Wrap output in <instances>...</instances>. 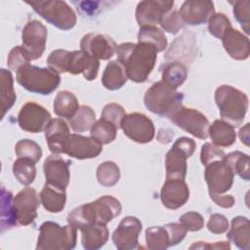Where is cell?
<instances>
[{
  "instance_id": "1",
  "label": "cell",
  "mask_w": 250,
  "mask_h": 250,
  "mask_svg": "<svg viewBox=\"0 0 250 250\" xmlns=\"http://www.w3.org/2000/svg\"><path fill=\"white\" fill-rule=\"evenodd\" d=\"M158 50L149 43H122L117 46V61L120 62L130 80L143 83L152 71Z\"/></svg>"
},
{
  "instance_id": "2",
  "label": "cell",
  "mask_w": 250,
  "mask_h": 250,
  "mask_svg": "<svg viewBox=\"0 0 250 250\" xmlns=\"http://www.w3.org/2000/svg\"><path fill=\"white\" fill-rule=\"evenodd\" d=\"M121 210L122 206L117 198L104 195L93 202L73 209L67 216V222L78 229L93 224L106 225L119 216Z\"/></svg>"
},
{
  "instance_id": "3",
  "label": "cell",
  "mask_w": 250,
  "mask_h": 250,
  "mask_svg": "<svg viewBox=\"0 0 250 250\" xmlns=\"http://www.w3.org/2000/svg\"><path fill=\"white\" fill-rule=\"evenodd\" d=\"M47 63L50 69L57 73L68 72L71 74H83L86 80H94L99 71L100 62L85 52L58 49L53 51L48 59Z\"/></svg>"
},
{
  "instance_id": "4",
  "label": "cell",
  "mask_w": 250,
  "mask_h": 250,
  "mask_svg": "<svg viewBox=\"0 0 250 250\" xmlns=\"http://www.w3.org/2000/svg\"><path fill=\"white\" fill-rule=\"evenodd\" d=\"M215 102L222 120L232 127L243 122L248 109V97L243 92L229 85H222L216 89Z\"/></svg>"
},
{
  "instance_id": "5",
  "label": "cell",
  "mask_w": 250,
  "mask_h": 250,
  "mask_svg": "<svg viewBox=\"0 0 250 250\" xmlns=\"http://www.w3.org/2000/svg\"><path fill=\"white\" fill-rule=\"evenodd\" d=\"M183 94L177 92V89L160 80L146 90L144 104L152 113L170 118L183 105Z\"/></svg>"
},
{
  "instance_id": "6",
  "label": "cell",
  "mask_w": 250,
  "mask_h": 250,
  "mask_svg": "<svg viewBox=\"0 0 250 250\" xmlns=\"http://www.w3.org/2000/svg\"><path fill=\"white\" fill-rule=\"evenodd\" d=\"M16 77L21 87L31 93L40 95L51 94L61 82V77L56 71L29 63L21 66L16 71Z\"/></svg>"
},
{
  "instance_id": "7",
  "label": "cell",
  "mask_w": 250,
  "mask_h": 250,
  "mask_svg": "<svg viewBox=\"0 0 250 250\" xmlns=\"http://www.w3.org/2000/svg\"><path fill=\"white\" fill-rule=\"evenodd\" d=\"M76 230L72 225L61 227L55 222H45L40 226L37 250H69L76 245Z\"/></svg>"
},
{
  "instance_id": "8",
  "label": "cell",
  "mask_w": 250,
  "mask_h": 250,
  "mask_svg": "<svg viewBox=\"0 0 250 250\" xmlns=\"http://www.w3.org/2000/svg\"><path fill=\"white\" fill-rule=\"evenodd\" d=\"M26 4L31 6L46 21L60 29L69 30L76 23L75 13L64 1L39 0L27 1Z\"/></svg>"
},
{
  "instance_id": "9",
  "label": "cell",
  "mask_w": 250,
  "mask_h": 250,
  "mask_svg": "<svg viewBox=\"0 0 250 250\" xmlns=\"http://www.w3.org/2000/svg\"><path fill=\"white\" fill-rule=\"evenodd\" d=\"M169 119L178 127L200 140H206L208 137L209 121L203 113L196 109L182 105Z\"/></svg>"
},
{
  "instance_id": "10",
  "label": "cell",
  "mask_w": 250,
  "mask_h": 250,
  "mask_svg": "<svg viewBox=\"0 0 250 250\" xmlns=\"http://www.w3.org/2000/svg\"><path fill=\"white\" fill-rule=\"evenodd\" d=\"M120 128L129 139L139 144L149 143L155 134L153 122L140 112L126 114L121 121Z\"/></svg>"
},
{
  "instance_id": "11",
  "label": "cell",
  "mask_w": 250,
  "mask_h": 250,
  "mask_svg": "<svg viewBox=\"0 0 250 250\" xmlns=\"http://www.w3.org/2000/svg\"><path fill=\"white\" fill-rule=\"evenodd\" d=\"M46 40L47 28L41 21L33 20L24 25L21 32V46L29 61L37 60L43 55Z\"/></svg>"
},
{
  "instance_id": "12",
  "label": "cell",
  "mask_w": 250,
  "mask_h": 250,
  "mask_svg": "<svg viewBox=\"0 0 250 250\" xmlns=\"http://www.w3.org/2000/svg\"><path fill=\"white\" fill-rule=\"evenodd\" d=\"M51 120L50 112L42 105L33 102L24 104L18 115V123L21 129L30 133L45 131Z\"/></svg>"
},
{
  "instance_id": "13",
  "label": "cell",
  "mask_w": 250,
  "mask_h": 250,
  "mask_svg": "<svg viewBox=\"0 0 250 250\" xmlns=\"http://www.w3.org/2000/svg\"><path fill=\"white\" fill-rule=\"evenodd\" d=\"M204 177L209 193L224 194L230 189L233 184L234 174L225 161L221 159L206 165Z\"/></svg>"
},
{
  "instance_id": "14",
  "label": "cell",
  "mask_w": 250,
  "mask_h": 250,
  "mask_svg": "<svg viewBox=\"0 0 250 250\" xmlns=\"http://www.w3.org/2000/svg\"><path fill=\"white\" fill-rule=\"evenodd\" d=\"M40 203V195L34 188L26 187L19 191L14 197L19 225L27 226L33 223L37 217V209Z\"/></svg>"
},
{
  "instance_id": "15",
  "label": "cell",
  "mask_w": 250,
  "mask_h": 250,
  "mask_svg": "<svg viewBox=\"0 0 250 250\" xmlns=\"http://www.w3.org/2000/svg\"><path fill=\"white\" fill-rule=\"evenodd\" d=\"M174 1L146 0L141 1L136 9V20L142 26H156L165 14L172 10Z\"/></svg>"
},
{
  "instance_id": "16",
  "label": "cell",
  "mask_w": 250,
  "mask_h": 250,
  "mask_svg": "<svg viewBox=\"0 0 250 250\" xmlns=\"http://www.w3.org/2000/svg\"><path fill=\"white\" fill-rule=\"evenodd\" d=\"M81 51L90 55L96 60H109L116 53L117 45L104 34L88 33L84 35L80 42Z\"/></svg>"
},
{
  "instance_id": "17",
  "label": "cell",
  "mask_w": 250,
  "mask_h": 250,
  "mask_svg": "<svg viewBox=\"0 0 250 250\" xmlns=\"http://www.w3.org/2000/svg\"><path fill=\"white\" fill-rule=\"evenodd\" d=\"M142 230L141 221L133 216H127L119 223L112 234V241L119 250H132L138 247V238Z\"/></svg>"
},
{
  "instance_id": "18",
  "label": "cell",
  "mask_w": 250,
  "mask_h": 250,
  "mask_svg": "<svg viewBox=\"0 0 250 250\" xmlns=\"http://www.w3.org/2000/svg\"><path fill=\"white\" fill-rule=\"evenodd\" d=\"M68 166L69 162L58 154H52L48 156L45 159L43 165L46 184L59 189L65 190L70 180Z\"/></svg>"
},
{
  "instance_id": "19",
  "label": "cell",
  "mask_w": 250,
  "mask_h": 250,
  "mask_svg": "<svg viewBox=\"0 0 250 250\" xmlns=\"http://www.w3.org/2000/svg\"><path fill=\"white\" fill-rule=\"evenodd\" d=\"M102 150L103 145L92 137H85L79 134H70L64 146V153L77 159L95 158Z\"/></svg>"
},
{
  "instance_id": "20",
  "label": "cell",
  "mask_w": 250,
  "mask_h": 250,
  "mask_svg": "<svg viewBox=\"0 0 250 250\" xmlns=\"http://www.w3.org/2000/svg\"><path fill=\"white\" fill-rule=\"evenodd\" d=\"M189 189L185 180L166 179L162 186L160 198L162 204L171 210H176L188 200Z\"/></svg>"
},
{
  "instance_id": "21",
  "label": "cell",
  "mask_w": 250,
  "mask_h": 250,
  "mask_svg": "<svg viewBox=\"0 0 250 250\" xmlns=\"http://www.w3.org/2000/svg\"><path fill=\"white\" fill-rule=\"evenodd\" d=\"M179 14L184 23L199 25L207 22L215 14L214 4L211 1H185Z\"/></svg>"
},
{
  "instance_id": "22",
  "label": "cell",
  "mask_w": 250,
  "mask_h": 250,
  "mask_svg": "<svg viewBox=\"0 0 250 250\" xmlns=\"http://www.w3.org/2000/svg\"><path fill=\"white\" fill-rule=\"evenodd\" d=\"M69 135L68 125L62 118L51 120L45 130V138L53 154L64 153V146Z\"/></svg>"
},
{
  "instance_id": "23",
  "label": "cell",
  "mask_w": 250,
  "mask_h": 250,
  "mask_svg": "<svg viewBox=\"0 0 250 250\" xmlns=\"http://www.w3.org/2000/svg\"><path fill=\"white\" fill-rule=\"evenodd\" d=\"M222 42L224 49L232 59L243 61L249 57V40L238 30L230 27L222 37Z\"/></svg>"
},
{
  "instance_id": "24",
  "label": "cell",
  "mask_w": 250,
  "mask_h": 250,
  "mask_svg": "<svg viewBox=\"0 0 250 250\" xmlns=\"http://www.w3.org/2000/svg\"><path fill=\"white\" fill-rule=\"evenodd\" d=\"M81 242L86 250H97L103 247L108 239V229L106 225L93 224L82 228Z\"/></svg>"
},
{
  "instance_id": "25",
  "label": "cell",
  "mask_w": 250,
  "mask_h": 250,
  "mask_svg": "<svg viewBox=\"0 0 250 250\" xmlns=\"http://www.w3.org/2000/svg\"><path fill=\"white\" fill-rule=\"evenodd\" d=\"M188 155L173 146L166 153V179L185 180L187 174V159Z\"/></svg>"
},
{
  "instance_id": "26",
  "label": "cell",
  "mask_w": 250,
  "mask_h": 250,
  "mask_svg": "<svg viewBox=\"0 0 250 250\" xmlns=\"http://www.w3.org/2000/svg\"><path fill=\"white\" fill-rule=\"evenodd\" d=\"M208 136L211 138L214 145L224 147L234 144L236 139L234 127L222 119L215 120L209 125Z\"/></svg>"
},
{
  "instance_id": "27",
  "label": "cell",
  "mask_w": 250,
  "mask_h": 250,
  "mask_svg": "<svg viewBox=\"0 0 250 250\" xmlns=\"http://www.w3.org/2000/svg\"><path fill=\"white\" fill-rule=\"evenodd\" d=\"M228 238L239 249H250V229L249 220L246 217L237 216L232 219L230 229L227 234Z\"/></svg>"
},
{
  "instance_id": "28",
  "label": "cell",
  "mask_w": 250,
  "mask_h": 250,
  "mask_svg": "<svg viewBox=\"0 0 250 250\" xmlns=\"http://www.w3.org/2000/svg\"><path fill=\"white\" fill-rule=\"evenodd\" d=\"M128 76L124 65L116 61L109 62L103 73L102 83L108 90L120 89L126 82Z\"/></svg>"
},
{
  "instance_id": "29",
  "label": "cell",
  "mask_w": 250,
  "mask_h": 250,
  "mask_svg": "<svg viewBox=\"0 0 250 250\" xmlns=\"http://www.w3.org/2000/svg\"><path fill=\"white\" fill-rule=\"evenodd\" d=\"M39 195L44 208L51 213H59L65 206V190L45 184Z\"/></svg>"
},
{
  "instance_id": "30",
  "label": "cell",
  "mask_w": 250,
  "mask_h": 250,
  "mask_svg": "<svg viewBox=\"0 0 250 250\" xmlns=\"http://www.w3.org/2000/svg\"><path fill=\"white\" fill-rule=\"evenodd\" d=\"M54 111L55 113L66 119H71L79 108L78 100L69 91H61L57 94L54 100Z\"/></svg>"
},
{
  "instance_id": "31",
  "label": "cell",
  "mask_w": 250,
  "mask_h": 250,
  "mask_svg": "<svg viewBox=\"0 0 250 250\" xmlns=\"http://www.w3.org/2000/svg\"><path fill=\"white\" fill-rule=\"evenodd\" d=\"M14 80L10 70L2 68L0 70V100L2 117L14 105L17 96L13 86Z\"/></svg>"
},
{
  "instance_id": "32",
  "label": "cell",
  "mask_w": 250,
  "mask_h": 250,
  "mask_svg": "<svg viewBox=\"0 0 250 250\" xmlns=\"http://www.w3.org/2000/svg\"><path fill=\"white\" fill-rule=\"evenodd\" d=\"M18 217L12 192L2 188L1 189V231L17 226Z\"/></svg>"
},
{
  "instance_id": "33",
  "label": "cell",
  "mask_w": 250,
  "mask_h": 250,
  "mask_svg": "<svg viewBox=\"0 0 250 250\" xmlns=\"http://www.w3.org/2000/svg\"><path fill=\"white\" fill-rule=\"evenodd\" d=\"M223 160L231 169L233 174H237L245 181L250 180L249 156L246 153L236 150L225 155Z\"/></svg>"
},
{
  "instance_id": "34",
  "label": "cell",
  "mask_w": 250,
  "mask_h": 250,
  "mask_svg": "<svg viewBox=\"0 0 250 250\" xmlns=\"http://www.w3.org/2000/svg\"><path fill=\"white\" fill-rule=\"evenodd\" d=\"M118 128L111 122L101 118L96 121L91 128V137L101 145L113 142L116 138Z\"/></svg>"
},
{
  "instance_id": "35",
  "label": "cell",
  "mask_w": 250,
  "mask_h": 250,
  "mask_svg": "<svg viewBox=\"0 0 250 250\" xmlns=\"http://www.w3.org/2000/svg\"><path fill=\"white\" fill-rule=\"evenodd\" d=\"M13 173L19 183L28 186L33 183L36 176L35 162L27 158L18 157L13 164Z\"/></svg>"
},
{
  "instance_id": "36",
  "label": "cell",
  "mask_w": 250,
  "mask_h": 250,
  "mask_svg": "<svg viewBox=\"0 0 250 250\" xmlns=\"http://www.w3.org/2000/svg\"><path fill=\"white\" fill-rule=\"evenodd\" d=\"M95 122V112L88 105L79 106L75 115L71 119H69L70 127L75 133H82L91 130Z\"/></svg>"
},
{
  "instance_id": "37",
  "label": "cell",
  "mask_w": 250,
  "mask_h": 250,
  "mask_svg": "<svg viewBox=\"0 0 250 250\" xmlns=\"http://www.w3.org/2000/svg\"><path fill=\"white\" fill-rule=\"evenodd\" d=\"M188 76L187 67L180 62L167 63L162 71V79L164 82L177 89L182 85Z\"/></svg>"
},
{
  "instance_id": "38",
  "label": "cell",
  "mask_w": 250,
  "mask_h": 250,
  "mask_svg": "<svg viewBox=\"0 0 250 250\" xmlns=\"http://www.w3.org/2000/svg\"><path fill=\"white\" fill-rule=\"evenodd\" d=\"M138 41L149 43L162 52L167 47V39L164 32L157 26H142L138 33Z\"/></svg>"
},
{
  "instance_id": "39",
  "label": "cell",
  "mask_w": 250,
  "mask_h": 250,
  "mask_svg": "<svg viewBox=\"0 0 250 250\" xmlns=\"http://www.w3.org/2000/svg\"><path fill=\"white\" fill-rule=\"evenodd\" d=\"M146 247L150 250H164L169 244V235L165 227H150L146 230Z\"/></svg>"
},
{
  "instance_id": "40",
  "label": "cell",
  "mask_w": 250,
  "mask_h": 250,
  "mask_svg": "<svg viewBox=\"0 0 250 250\" xmlns=\"http://www.w3.org/2000/svg\"><path fill=\"white\" fill-rule=\"evenodd\" d=\"M120 179V170L112 161H105L97 168V180L104 187H112Z\"/></svg>"
},
{
  "instance_id": "41",
  "label": "cell",
  "mask_w": 250,
  "mask_h": 250,
  "mask_svg": "<svg viewBox=\"0 0 250 250\" xmlns=\"http://www.w3.org/2000/svg\"><path fill=\"white\" fill-rule=\"evenodd\" d=\"M15 151L18 157L27 158L33 162H38L42 156L40 146L31 140H21L16 144Z\"/></svg>"
},
{
  "instance_id": "42",
  "label": "cell",
  "mask_w": 250,
  "mask_h": 250,
  "mask_svg": "<svg viewBox=\"0 0 250 250\" xmlns=\"http://www.w3.org/2000/svg\"><path fill=\"white\" fill-rule=\"evenodd\" d=\"M231 23L229 18L222 14H214L208 21V30L216 38L222 39L224 34L230 28Z\"/></svg>"
},
{
  "instance_id": "43",
  "label": "cell",
  "mask_w": 250,
  "mask_h": 250,
  "mask_svg": "<svg viewBox=\"0 0 250 250\" xmlns=\"http://www.w3.org/2000/svg\"><path fill=\"white\" fill-rule=\"evenodd\" d=\"M233 5V14L236 21L240 23L246 34H249L250 29V2L248 0H240L230 2Z\"/></svg>"
},
{
  "instance_id": "44",
  "label": "cell",
  "mask_w": 250,
  "mask_h": 250,
  "mask_svg": "<svg viewBox=\"0 0 250 250\" xmlns=\"http://www.w3.org/2000/svg\"><path fill=\"white\" fill-rule=\"evenodd\" d=\"M125 115L126 113L122 105L115 103H111L104 105L102 111L101 118L113 123L119 129L121 125V121Z\"/></svg>"
},
{
  "instance_id": "45",
  "label": "cell",
  "mask_w": 250,
  "mask_h": 250,
  "mask_svg": "<svg viewBox=\"0 0 250 250\" xmlns=\"http://www.w3.org/2000/svg\"><path fill=\"white\" fill-rule=\"evenodd\" d=\"M159 24L165 31L172 34H176L179 32L180 29L183 28L184 21H182L179 12L174 10L165 14L161 19Z\"/></svg>"
},
{
  "instance_id": "46",
  "label": "cell",
  "mask_w": 250,
  "mask_h": 250,
  "mask_svg": "<svg viewBox=\"0 0 250 250\" xmlns=\"http://www.w3.org/2000/svg\"><path fill=\"white\" fill-rule=\"evenodd\" d=\"M225 151L218 146L214 145L213 143H205L202 146L201 153H200V160L203 165H207L213 161L221 160L225 157Z\"/></svg>"
},
{
  "instance_id": "47",
  "label": "cell",
  "mask_w": 250,
  "mask_h": 250,
  "mask_svg": "<svg viewBox=\"0 0 250 250\" xmlns=\"http://www.w3.org/2000/svg\"><path fill=\"white\" fill-rule=\"evenodd\" d=\"M180 224L187 229V231L200 230L204 226L203 217L196 212H187L179 219Z\"/></svg>"
},
{
  "instance_id": "48",
  "label": "cell",
  "mask_w": 250,
  "mask_h": 250,
  "mask_svg": "<svg viewBox=\"0 0 250 250\" xmlns=\"http://www.w3.org/2000/svg\"><path fill=\"white\" fill-rule=\"evenodd\" d=\"M29 60L28 57L24 51V49L22 48V46H16L14 47L9 56H8V67L11 70H15L17 71L21 66L29 63Z\"/></svg>"
},
{
  "instance_id": "49",
  "label": "cell",
  "mask_w": 250,
  "mask_h": 250,
  "mask_svg": "<svg viewBox=\"0 0 250 250\" xmlns=\"http://www.w3.org/2000/svg\"><path fill=\"white\" fill-rule=\"evenodd\" d=\"M207 229L214 234H221L229 229L227 218L222 214H212L207 223Z\"/></svg>"
},
{
  "instance_id": "50",
  "label": "cell",
  "mask_w": 250,
  "mask_h": 250,
  "mask_svg": "<svg viewBox=\"0 0 250 250\" xmlns=\"http://www.w3.org/2000/svg\"><path fill=\"white\" fill-rule=\"evenodd\" d=\"M168 235H169V244L170 246L176 245L181 242L187 233V229L181 225L177 223H170L164 226Z\"/></svg>"
},
{
  "instance_id": "51",
  "label": "cell",
  "mask_w": 250,
  "mask_h": 250,
  "mask_svg": "<svg viewBox=\"0 0 250 250\" xmlns=\"http://www.w3.org/2000/svg\"><path fill=\"white\" fill-rule=\"evenodd\" d=\"M176 147H178L180 150H182L184 153H186L188 155V157H190L192 155V153L195 150L196 147V144L195 142L190 139V138H187V137H182L179 138L174 145Z\"/></svg>"
},
{
  "instance_id": "52",
  "label": "cell",
  "mask_w": 250,
  "mask_h": 250,
  "mask_svg": "<svg viewBox=\"0 0 250 250\" xmlns=\"http://www.w3.org/2000/svg\"><path fill=\"white\" fill-rule=\"evenodd\" d=\"M210 197L213 199V201L223 207V208H230L234 205V197L231 195H223V194H216V193H209Z\"/></svg>"
},
{
  "instance_id": "53",
  "label": "cell",
  "mask_w": 250,
  "mask_h": 250,
  "mask_svg": "<svg viewBox=\"0 0 250 250\" xmlns=\"http://www.w3.org/2000/svg\"><path fill=\"white\" fill-rule=\"evenodd\" d=\"M190 249H229L230 246H229V242H224V241H221V242H216L214 244H208V243H204V242H201L199 241L198 243H194L193 245H191L189 247Z\"/></svg>"
},
{
  "instance_id": "54",
  "label": "cell",
  "mask_w": 250,
  "mask_h": 250,
  "mask_svg": "<svg viewBox=\"0 0 250 250\" xmlns=\"http://www.w3.org/2000/svg\"><path fill=\"white\" fill-rule=\"evenodd\" d=\"M239 138L241 140V142L246 145L249 146V123H247L243 128H241L239 130Z\"/></svg>"
}]
</instances>
